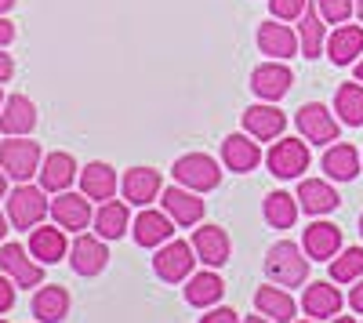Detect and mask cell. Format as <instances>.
<instances>
[{
	"label": "cell",
	"instance_id": "obj_1",
	"mask_svg": "<svg viewBox=\"0 0 363 323\" xmlns=\"http://www.w3.org/2000/svg\"><path fill=\"white\" fill-rule=\"evenodd\" d=\"M265 273H269L272 283H280V287L306 283L309 280V254H306V247H298L291 240L272 244L269 254H265Z\"/></svg>",
	"mask_w": 363,
	"mask_h": 323
},
{
	"label": "cell",
	"instance_id": "obj_33",
	"mask_svg": "<svg viewBox=\"0 0 363 323\" xmlns=\"http://www.w3.org/2000/svg\"><path fill=\"white\" fill-rule=\"evenodd\" d=\"M335 113L349 128H363V84H342L335 95Z\"/></svg>",
	"mask_w": 363,
	"mask_h": 323
},
{
	"label": "cell",
	"instance_id": "obj_2",
	"mask_svg": "<svg viewBox=\"0 0 363 323\" xmlns=\"http://www.w3.org/2000/svg\"><path fill=\"white\" fill-rule=\"evenodd\" d=\"M40 164H44L40 142H33L29 135H8L0 142V167L8 171V178L29 182L33 174H40Z\"/></svg>",
	"mask_w": 363,
	"mask_h": 323
},
{
	"label": "cell",
	"instance_id": "obj_53",
	"mask_svg": "<svg viewBox=\"0 0 363 323\" xmlns=\"http://www.w3.org/2000/svg\"><path fill=\"white\" fill-rule=\"evenodd\" d=\"M0 323H8V319H0Z\"/></svg>",
	"mask_w": 363,
	"mask_h": 323
},
{
	"label": "cell",
	"instance_id": "obj_13",
	"mask_svg": "<svg viewBox=\"0 0 363 323\" xmlns=\"http://www.w3.org/2000/svg\"><path fill=\"white\" fill-rule=\"evenodd\" d=\"M120 189H124L128 203H135V208H149V203L164 193V182H160V171H153V167H131V171H124Z\"/></svg>",
	"mask_w": 363,
	"mask_h": 323
},
{
	"label": "cell",
	"instance_id": "obj_21",
	"mask_svg": "<svg viewBox=\"0 0 363 323\" xmlns=\"http://www.w3.org/2000/svg\"><path fill=\"white\" fill-rule=\"evenodd\" d=\"M193 251H196V258L203 261L207 269L225 266V261H229V237H225V229H218V225H203V229H196Z\"/></svg>",
	"mask_w": 363,
	"mask_h": 323
},
{
	"label": "cell",
	"instance_id": "obj_51",
	"mask_svg": "<svg viewBox=\"0 0 363 323\" xmlns=\"http://www.w3.org/2000/svg\"><path fill=\"white\" fill-rule=\"evenodd\" d=\"M0 109H4V91H0Z\"/></svg>",
	"mask_w": 363,
	"mask_h": 323
},
{
	"label": "cell",
	"instance_id": "obj_26",
	"mask_svg": "<svg viewBox=\"0 0 363 323\" xmlns=\"http://www.w3.org/2000/svg\"><path fill=\"white\" fill-rule=\"evenodd\" d=\"M327 55L335 66H352L356 55H363V26H338L327 37Z\"/></svg>",
	"mask_w": 363,
	"mask_h": 323
},
{
	"label": "cell",
	"instance_id": "obj_9",
	"mask_svg": "<svg viewBox=\"0 0 363 323\" xmlns=\"http://www.w3.org/2000/svg\"><path fill=\"white\" fill-rule=\"evenodd\" d=\"M69 266L73 273L80 276H99L106 266H109V251H106V240L99 237H91V232H80V237L69 244Z\"/></svg>",
	"mask_w": 363,
	"mask_h": 323
},
{
	"label": "cell",
	"instance_id": "obj_18",
	"mask_svg": "<svg viewBox=\"0 0 363 323\" xmlns=\"http://www.w3.org/2000/svg\"><path fill=\"white\" fill-rule=\"evenodd\" d=\"M66 232L62 225H37L29 232V254H33L40 266H55V261L66 258Z\"/></svg>",
	"mask_w": 363,
	"mask_h": 323
},
{
	"label": "cell",
	"instance_id": "obj_27",
	"mask_svg": "<svg viewBox=\"0 0 363 323\" xmlns=\"http://www.w3.org/2000/svg\"><path fill=\"white\" fill-rule=\"evenodd\" d=\"M131 225L128 200H102V208L95 211V232L102 240H120Z\"/></svg>",
	"mask_w": 363,
	"mask_h": 323
},
{
	"label": "cell",
	"instance_id": "obj_36",
	"mask_svg": "<svg viewBox=\"0 0 363 323\" xmlns=\"http://www.w3.org/2000/svg\"><path fill=\"white\" fill-rule=\"evenodd\" d=\"M306 8H309V0H269L272 18H280V22H298L306 15Z\"/></svg>",
	"mask_w": 363,
	"mask_h": 323
},
{
	"label": "cell",
	"instance_id": "obj_19",
	"mask_svg": "<svg viewBox=\"0 0 363 323\" xmlns=\"http://www.w3.org/2000/svg\"><path fill=\"white\" fill-rule=\"evenodd\" d=\"M77 178H80V171H77V160L69 153L44 157V164H40V189L44 193H66Z\"/></svg>",
	"mask_w": 363,
	"mask_h": 323
},
{
	"label": "cell",
	"instance_id": "obj_41",
	"mask_svg": "<svg viewBox=\"0 0 363 323\" xmlns=\"http://www.w3.org/2000/svg\"><path fill=\"white\" fill-rule=\"evenodd\" d=\"M11 40H15V26H11L4 15H0V47H8Z\"/></svg>",
	"mask_w": 363,
	"mask_h": 323
},
{
	"label": "cell",
	"instance_id": "obj_46",
	"mask_svg": "<svg viewBox=\"0 0 363 323\" xmlns=\"http://www.w3.org/2000/svg\"><path fill=\"white\" fill-rule=\"evenodd\" d=\"M244 323H272V319H265V316H262V312H258V316H247V319H244Z\"/></svg>",
	"mask_w": 363,
	"mask_h": 323
},
{
	"label": "cell",
	"instance_id": "obj_34",
	"mask_svg": "<svg viewBox=\"0 0 363 323\" xmlns=\"http://www.w3.org/2000/svg\"><path fill=\"white\" fill-rule=\"evenodd\" d=\"M265 222L272 225V229H291L294 222H298V196H291V193H269L265 196Z\"/></svg>",
	"mask_w": 363,
	"mask_h": 323
},
{
	"label": "cell",
	"instance_id": "obj_29",
	"mask_svg": "<svg viewBox=\"0 0 363 323\" xmlns=\"http://www.w3.org/2000/svg\"><path fill=\"white\" fill-rule=\"evenodd\" d=\"M33 316L40 323H62L69 316V290L58 287V283L40 287L37 295H33Z\"/></svg>",
	"mask_w": 363,
	"mask_h": 323
},
{
	"label": "cell",
	"instance_id": "obj_44",
	"mask_svg": "<svg viewBox=\"0 0 363 323\" xmlns=\"http://www.w3.org/2000/svg\"><path fill=\"white\" fill-rule=\"evenodd\" d=\"M4 193H8V171L0 167V196H4Z\"/></svg>",
	"mask_w": 363,
	"mask_h": 323
},
{
	"label": "cell",
	"instance_id": "obj_24",
	"mask_svg": "<svg viewBox=\"0 0 363 323\" xmlns=\"http://www.w3.org/2000/svg\"><path fill=\"white\" fill-rule=\"evenodd\" d=\"M116 186H120L116 171H113L109 164H102V160H91V164L80 171V193H84L87 200H113V196H116Z\"/></svg>",
	"mask_w": 363,
	"mask_h": 323
},
{
	"label": "cell",
	"instance_id": "obj_30",
	"mask_svg": "<svg viewBox=\"0 0 363 323\" xmlns=\"http://www.w3.org/2000/svg\"><path fill=\"white\" fill-rule=\"evenodd\" d=\"M255 309L269 316L272 323H294V298L277 283V287H262L255 295Z\"/></svg>",
	"mask_w": 363,
	"mask_h": 323
},
{
	"label": "cell",
	"instance_id": "obj_4",
	"mask_svg": "<svg viewBox=\"0 0 363 323\" xmlns=\"http://www.w3.org/2000/svg\"><path fill=\"white\" fill-rule=\"evenodd\" d=\"M171 174L178 178V186H186L193 193H207V189H218L222 186V167L215 157H207V153H186V157H178Z\"/></svg>",
	"mask_w": 363,
	"mask_h": 323
},
{
	"label": "cell",
	"instance_id": "obj_20",
	"mask_svg": "<svg viewBox=\"0 0 363 323\" xmlns=\"http://www.w3.org/2000/svg\"><path fill=\"white\" fill-rule=\"evenodd\" d=\"M345 305L342 298V290L338 287H330L327 280H316L306 287V295H301V309H306V316L313 319H327V316H338Z\"/></svg>",
	"mask_w": 363,
	"mask_h": 323
},
{
	"label": "cell",
	"instance_id": "obj_50",
	"mask_svg": "<svg viewBox=\"0 0 363 323\" xmlns=\"http://www.w3.org/2000/svg\"><path fill=\"white\" fill-rule=\"evenodd\" d=\"M359 237H363V215H359Z\"/></svg>",
	"mask_w": 363,
	"mask_h": 323
},
{
	"label": "cell",
	"instance_id": "obj_47",
	"mask_svg": "<svg viewBox=\"0 0 363 323\" xmlns=\"http://www.w3.org/2000/svg\"><path fill=\"white\" fill-rule=\"evenodd\" d=\"M356 80L363 84V58H359V62H356Z\"/></svg>",
	"mask_w": 363,
	"mask_h": 323
},
{
	"label": "cell",
	"instance_id": "obj_10",
	"mask_svg": "<svg viewBox=\"0 0 363 323\" xmlns=\"http://www.w3.org/2000/svg\"><path fill=\"white\" fill-rule=\"evenodd\" d=\"M309 167V142H298V138H280L277 145L269 149V171L277 178H298L301 171Z\"/></svg>",
	"mask_w": 363,
	"mask_h": 323
},
{
	"label": "cell",
	"instance_id": "obj_37",
	"mask_svg": "<svg viewBox=\"0 0 363 323\" xmlns=\"http://www.w3.org/2000/svg\"><path fill=\"white\" fill-rule=\"evenodd\" d=\"M316 8H320L323 22H345L356 4H352V0H316Z\"/></svg>",
	"mask_w": 363,
	"mask_h": 323
},
{
	"label": "cell",
	"instance_id": "obj_25",
	"mask_svg": "<svg viewBox=\"0 0 363 323\" xmlns=\"http://www.w3.org/2000/svg\"><path fill=\"white\" fill-rule=\"evenodd\" d=\"M33 128H37V106L26 95L4 98V109H0V131L4 135H29Z\"/></svg>",
	"mask_w": 363,
	"mask_h": 323
},
{
	"label": "cell",
	"instance_id": "obj_8",
	"mask_svg": "<svg viewBox=\"0 0 363 323\" xmlns=\"http://www.w3.org/2000/svg\"><path fill=\"white\" fill-rule=\"evenodd\" d=\"M51 218L55 225H62L66 232H80L95 222V211H91V200L84 193H55L51 200Z\"/></svg>",
	"mask_w": 363,
	"mask_h": 323
},
{
	"label": "cell",
	"instance_id": "obj_16",
	"mask_svg": "<svg viewBox=\"0 0 363 323\" xmlns=\"http://www.w3.org/2000/svg\"><path fill=\"white\" fill-rule=\"evenodd\" d=\"M301 247H306L313 261H330L342 251V229L335 222H313L301 232Z\"/></svg>",
	"mask_w": 363,
	"mask_h": 323
},
{
	"label": "cell",
	"instance_id": "obj_43",
	"mask_svg": "<svg viewBox=\"0 0 363 323\" xmlns=\"http://www.w3.org/2000/svg\"><path fill=\"white\" fill-rule=\"evenodd\" d=\"M8 225H11V218H8L4 211H0V240H4V237H8V232H11Z\"/></svg>",
	"mask_w": 363,
	"mask_h": 323
},
{
	"label": "cell",
	"instance_id": "obj_11",
	"mask_svg": "<svg viewBox=\"0 0 363 323\" xmlns=\"http://www.w3.org/2000/svg\"><path fill=\"white\" fill-rule=\"evenodd\" d=\"M291 84H294V76H291V69L280 62V58L262 62V66L251 73V87H255V95H258L262 102H280V98L291 91Z\"/></svg>",
	"mask_w": 363,
	"mask_h": 323
},
{
	"label": "cell",
	"instance_id": "obj_6",
	"mask_svg": "<svg viewBox=\"0 0 363 323\" xmlns=\"http://www.w3.org/2000/svg\"><path fill=\"white\" fill-rule=\"evenodd\" d=\"M338 120L327 113L323 102H306L298 109V135L313 142V145H327V142H338Z\"/></svg>",
	"mask_w": 363,
	"mask_h": 323
},
{
	"label": "cell",
	"instance_id": "obj_3",
	"mask_svg": "<svg viewBox=\"0 0 363 323\" xmlns=\"http://www.w3.org/2000/svg\"><path fill=\"white\" fill-rule=\"evenodd\" d=\"M51 215V200L44 196L40 186H29V182H18L8 196V218L15 229H37L44 218Z\"/></svg>",
	"mask_w": 363,
	"mask_h": 323
},
{
	"label": "cell",
	"instance_id": "obj_38",
	"mask_svg": "<svg viewBox=\"0 0 363 323\" xmlns=\"http://www.w3.org/2000/svg\"><path fill=\"white\" fill-rule=\"evenodd\" d=\"M200 323H240V316L233 309H225V305H211V312L200 316Z\"/></svg>",
	"mask_w": 363,
	"mask_h": 323
},
{
	"label": "cell",
	"instance_id": "obj_35",
	"mask_svg": "<svg viewBox=\"0 0 363 323\" xmlns=\"http://www.w3.org/2000/svg\"><path fill=\"white\" fill-rule=\"evenodd\" d=\"M363 276V247H345L330 258V280L335 283H356Z\"/></svg>",
	"mask_w": 363,
	"mask_h": 323
},
{
	"label": "cell",
	"instance_id": "obj_14",
	"mask_svg": "<svg viewBox=\"0 0 363 323\" xmlns=\"http://www.w3.org/2000/svg\"><path fill=\"white\" fill-rule=\"evenodd\" d=\"M258 47H262V55H269V58H294L298 55V47H301V40H298V33L291 26H284L280 18H272V22H262L258 26Z\"/></svg>",
	"mask_w": 363,
	"mask_h": 323
},
{
	"label": "cell",
	"instance_id": "obj_5",
	"mask_svg": "<svg viewBox=\"0 0 363 323\" xmlns=\"http://www.w3.org/2000/svg\"><path fill=\"white\" fill-rule=\"evenodd\" d=\"M196 251L193 244L186 240H167L157 254H153V269L164 283H182V280H189L193 276V266H196Z\"/></svg>",
	"mask_w": 363,
	"mask_h": 323
},
{
	"label": "cell",
	"instance_id": "obj_52",
	"mask_svg": "<svg viewBox=\"0 0 363 323\" xmlns=\"http://www.w3.org/2000/svg\"><path fill=\"white\" fill-rule=\"evenodd\" d=\"M301 323H316V319H301Z\"/></svg>",
	"mask_w": 363,
	"mask_h": 323
},
{
	"label": "cell",
	"instance_id": "obj_48",
	"mask_svg": "<svg viewBox=\"0 0 363 323\" xmlns=\"http://www.w3.org/2000/svg\"><path fill=\"white\" fill-rule=\"evenodd\" d=\"M330 323H356V319H352V316H335Z\"/></svg>",
	"mask_w": 363,
	"mask_h": 323
},
{
	"label": "cell",
	"instance_id": "obj_17",
	"mask_svg": "<svg viewBox=\"0 0 363 323\" xmlns=\"http://www.w3.org/2000/svg\"><path fill=\"white\" fill-rule=\"evenodd\" d=\"M131 237L138 247H164L171 237H174V222L167 211H142L135 218V229H131Z\"/></svg>",
	"mask_w": 363,
	"mask_h": 323
},
{
	"label": "cell",
	"instance_id": "obj_39",
	"mask_svg": "<svg viewBox=\"0 0 363 323\" xmlns=\"http://www.w3.org/2000/svg\"><path fill=\"white\" fill-rule=\"evenodd\" d=\"M15 305V280L4 273V276H0V312H8Z\"/></svg>",
	"mask_w": 363,
	"mask_h": 323
},
{
	"label": "cell",
	"instance_id": "obj_45",
	"mask_svg": "<svg viewBox=\"0 0 363 323\" xmlns=\"http://www.w3.org/2000/svg\"><path fill=\"white\" fill-rule=\"evenodd\" d=\"M11 8H15V0H0V15H8Z\"/></svg>",
	"mask_w": 363,
	"mask_h": 323
},
{
	"label": "cell",
	"instance_id": "obj_40",
	"mask_svg": "<svg viewBox=\"0 0 363 323\" xmlns=\"http://www.w3.org/2000/svg\"><path fill=\"white\" fill-rule=\"evenodd\" d=\"M11 73H15V62H11V55L0 47V84H8L11 80Z\"/></svg>",
	"mask_w": 363,
	"mask_h": 323
},
{
	"label": "cell",
	"instance_id": "obj_23",
	"mask_svg": "<svg viewBox=\"0 0 363 323\" xmlns=\"http://www.w3.org/2000/svg\"><path fill=\"white\" fill-rule=\"evenodd\" d=\"M338 203H342V196L327 186V178H306V182L298 186V208L306 211V215H316V218L320 215H330Z\"/></svg>",
	"mask_w": 363,
	"mask_h": 323
},
{
	"label": "cell",
	"instance_id": "obj_12",
	"mask_svg": "<svg viewBox=\"0 0 363 323\" xmlns=\"http://www.w3.org/2000/svg\"><path fill=\"white\" fill-rule=\"evenodd\" d=\"M160 203H164V211L171 215V222L182 225V229H189V225H196V222L203 218V200H200L193 189H186V186L164 189V193H160Z\"/></svg>",
	"mask_w": 363,
	"mask_h": 323
},
{
	"label": "cell",
	"instance_id": "obj_7",
	"mask_svg": "<svg viewBox=\"0 0 363 323\" xmlns=\"http://www.w3.org/2000/svg\"><path fill=\"white\" fill-rule=\"evenodd\" d=\"M0 269L15 280V287H40L44 283V266L37 258H29V247H22V244L0 247Z\"/></svg>",
	"mask_w": 363,
	"mask_h": 323
},
{
	"label": "cell",
	"instance_id": "obj_15",
	"mask_svg": "<svg viewBox=\"0 0 363 323\" xmlns=\"http://www.w3.org/2000/svg\"><path fill=\"white\" fill-rule=\"evenodd\" d=\"M244 128L251 138L258 142H272V138H280L284 128H287V116L272 106V102H258V106H247L244 109Z\"/></svg>",
	"mask_w": 363,
	"mask_h": 323
},
{
	"label": "cell",
	"instance_id": "obj_49",
	"mask_svg": "<svg viewBox=\"0 0 363 323\" xmlns=\"http://www.w3.org/2000/svg\"><path fill=\"white\" fill-rule=\"evenodd\" d=\"M356 15H359V22H363V0H356Z\"/></svg>",
	"mask_w": 363,
	"mask_h": 323
},
{
	"label": "cell",
	"instance_id": "obj_31",
	"mask_svg": "<svg viewBox=\"0 0 363 323\" xmlns=\"http://www.w3.org/2000/svg\"><path fill=\"white\" fill-rule=\"evenodd\" d=\"M222 295H225V283H222V276H215V273H196V276H189V283H186V302L189 305H196V309H211V305H218L222 302Z\"/></svg>",
	"mask_w": 363,
	"mask_h": 323
},
{
	"label": "cell",
	"instance_id": "obj_28",
	"mask_svg": "<svg viewBox=\"0 0 363 323\" xmlns=\"http://www.w3.org/2000/svg\"><path fill=\"white\" fill-rule=\"evenodd\" d=\"M323 171H327V178H335V182H352L356 174H359V153H356V145L335 142L323 153Z\"/></svg>",
	"mask_w": 363,
	"mask_h": 323
},
{
	"label": "cell",
	"instance_id": "obj_42",
	"mask_svg": "<svg viewBox=\"0 0 363 323\" xmlns=\"http://www.w3.org/2000/svg\"><path fill=\"white\" fill-rule=\"evenodd\" d=\"M349 305H352V312H363V276H359V280H356V287H352Z\"/></svg>",
	"mask_w": 363,
	"mask_h": 323
},
{
	"label": "cell",
	"instance_id": "obj_22",
	"mask_svg": "<svg viewBox=\"0 0 363 323\" xmlns=\"http://www.w3.org/2000/svg\"><path fill=\"white\" fill-rule=\"evenodd\" d=\"M222 160H225L229 171L247 174V171H255L262 164V149H258V142L251 135H229L222 142Z\"/></svg>",
	"mask_w": 363,
	"mask_h": 323
},
{
	"label": "cell",
	"instance_id": "obj_32",
	"mask_svg": "<svg viewBox=\"0 0 363 323\" xmlns=\"http://www.w3.org/2000/svg\"><path fill=\"white\" fill-rule=\"evenodd\" d=\"M323 18H320V8H306V15L298 18V40H301V55L306 58H320L323 51Z\"/></svg>",
	"mask_w": 363,
	"mask_h": 323
}]
</instances>
